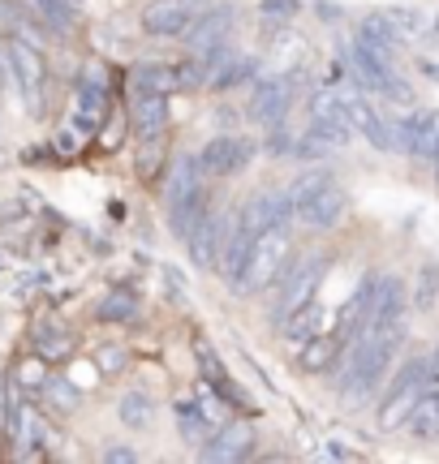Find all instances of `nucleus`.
<instances>
[{
  "mask_svg": "<svg viewBox=\"0 0 439 464\" xmlns=\"http://www.w3.org/2000/svg\"><path fill=\"white\" fill-rule=\"evenodd\" d=\"M134 133H130V112H125V103H112L108 108V116H103V125L95 130V138H91V147L103 150V155H117L125 142H130Z\"/></svg>",
  "mask_w": 439,
  "mask_h": 464,
  "instance_id": "obj_29",
  "label": "nucleus"
},
{
  "mask_svg": "<svg viewBox=\"0 0 439 464\" xmlns=\"http://www.w3.org/2000/svg\"><path fill=\"white\" fill-rule=\"evenodd\" d=\"M288 219H293V207H288L285 185L280 189H254L246 202H237V228L246 237H259V232L288 224Z\"/></svg>",
  "mask_w": 439,
  "mask_h": 464,
  "instance_id": "obj_13",
  "label": "nucleus"
},
{
  "mask_svg": "<svg viewBox=\"0 0 439 464\" xmlns=\"http://www.w3.org/2000/svg\"><path fill=\"white\" fill-rule=\"evenodd\" d=\"M112 103H117V91H112V69H108V61H86L83 73H78V86H73V112H69L61 138H56V142H61V150H69V155H83L78 138H83V142H91Z\"/></svg>",
  "mask_w": 439,
  "mask_h": 464,
  "instance_id": "obj_2",
  "label": "nucleus"
},
{
  "mask_svg": "<svg viewBox=\"0 0 439 464\" xmlns=\"http://www.w3.org/2000/svg\"><path fill=\"white\" fill-rule=\"evenodd\" d=\"M405 430H414V439H423V443L439 439V348L431 353L426 392H423V400L414 404V413H409V421H405Z\"/></svg>",
  "mask_w": 439,
  "mask_h": 464,
  "instance_id": "obj_20",
  "label": "nucleus"
},
{
  "mask_svg": "<svg viewBox=\"0 0 439 464\" xmlns=\"http://www.w3.org/2000/svg\"><path fill=\"white\" fill-rule=\"evenodd\" d=\"M125 86H147V91H160V95H186L181 65L177 61H151V56H142V61L125 69Z\"/></svg>",
  "mask_w": 439,
  "mask_h": 464,
  "instance_id": "obj_19",
  "label": "nucleus"
},
{
  "mask_svg": "<svg viewBox=\"0 0 439 464\" xmlns=\"http://www.w3.org/2000/svg\"><path fill=\"white\" fill-rule=\"evenodd\" d=\"M354 44L366 48L371 56H379V61H392V65H396V52H401L405 39H401V31H396V22H392L388 14H371L354 31Z\"/></svg>",
  "mask_w": 439,
  "mask_h": 464,
  "instance_id": "obj_21",
  "label": "nucleus"
},
{
  "mask_svg": "<svg viewBox=\"0 0 439 464\" xmlns=\"http://www.w3.org/2000/svg\"><path fill=\"white\" fill-rule=\"evenodd\" d=\"M100 460L103 464H138L142 460V451L130 448V443H108V448L100 451Z\"/></svg>",
  "mask_w": 439,
  "mask_h": 464,
  "instance_id": "obj_40",
  "label": "nucleus"
},
{
  "mask_svg": "<svg viewBox=\"0 0 439 464\" xmlns=\"http://www.w3.org/2000/svg\"><path fill=\"white\" fill-rule=\"evenodd\" d=\"M83 387L69 379V374H48L44 379V387H39V409L48 417H73V413H83Z\"/></svg>",
  "mask_w": 439,
  "mask_h": 464,
  "instance_id": "obj_23",
  "label": "nucleus"
},
{
  "mask_svg": "<svg viewBox=\"0 0 439 464\" xmlns=\"http://www.w3.org/2000/svg\"><path fill=\"white\" fill-rule=\"evenodd\" d=\"M246 249H250V237L241 228H233V237L224 241V249H220V266H216V276L224 284H229V293H233V284L237 276H241V263H246Z\"/></svg>",
  "mask_w": 439,
  "mask_h": 464,
  "instance_id": "obj_32",
  "label": "nucleus"
},
{
  "mask_svg": "<svg viewBox=\"0 0 439 464\" xmlns=\"http://www.w3.org/2000/svg\"><path fill=\"white\" fill-rule=\"evenodd\" d=\"M211 207H216V194H211V185L194 189V194H190V198H181V202H169V207H164L169 232L177 237V241H186L190 228H194V224H199V219H203Z\"/></svg>",
  "mask_w": 439,
  "mask_h": 464,
  "instance_id": "obj_24",
  "label": "nucleus"
},
{
  "mask_svg": "<svg viewBox=\"0 0 439 464\" xmlns=\"http://www.w3.org/2000/svg\"><path fill=\"white\" fill-rule=\"evenodd\" d=\"M298 100V78L293 73H276V78H254L250 100H246V116L254 125H280Z\"/></svg>",
  "mask_w": 439,
  "mask_h": 464,
  "instance_id": "obj_12",
  "label": "nucleus"
},
{
  "mask_svg": "<svg viewBox=\"0 0 439 464\" xmlns=\"http://www.w3.org/2000/svg\"><path fill=\"white\" fill-rule=\"evenodd\" d=\"M327 271H332V254L327 249H310V254H298L288 271L280 276L276 284V305H271V323H280L288 318L293 310H302L306 301L319 297L323 280H327Z\"/></svg>",
  "mask_w": 439,
  "mask_h": 464,
  "instance_id": "obj_4",
  "label": "nucleus"
},
{
  "mask_svg": "<svg viewBox=\"0 0 439 464\" xmlns=\"http://www.w3.org/2000/svg\"><path fill=\"white\" fill-rule=\"evenodd\" d=\"M194 5H211V0H194Z\"/></svg>",
  "mask_w": 439,
  "mask_h": 464,
  "instance_id": "obj_42",
  "label": "nucleus"
},
{
  "mask_svg": "<svg viewBox=\"0 0 439 464\" xmlns=\"http://www.w3.org/2000/svg\"><path fill=\"white\" fill-rule=\"evenodd\" d=\"M26 344H31L34 357H44L48 365H56V362H69V357L78 353V332L69 327L65 318L48 314V318H34V323H31Z\"/></svg>",
  "mask_w": 439,
  "mask_h": 464,
  "instance_id": "obj_16",
  "label": "nucleus"
},
{
  "mask_svg": "<svg viewBox=\"0 0 439 464\" xmlns=\"http://www.w3.org/2000/svg\"><path fill=\"white\" fill-rule=\"evenodd\" d=\"M5 61H9V78L22 91L26 112H44V100H48V56H44V48L22 39V34H5Z\"/></svg>",
  "mask_w": 439,
  "mask_h": 464,
  "instance_id": "obj_6",
  "label": "nucleus"
},
{
  "mask_svg": "<svg viewBox=\"0 0 439 464\" xmlns=\"http://www.w3.org/2000/svg\"><path fill=\"white\" fill-rule=\"evenodd\" d=\"M95 370H100L103 379H117V374H125V370H130V348L112 344V340H108V344H100V348H95Z\"/></svg>",
  "mask_w": 439,
  "mask_h": 464,
  "instance_id": "obj_38",
  "label": "nucleus"
},
{
  "mask_svg": "<svg viewBox=\"0 0 439 464\" xmlns=\"http://www.w3.org/2000/svg\"><path fill=\"white\" fill-rule=\"evenodd\" d=\"M327 181H332V177H327L323 168H302V172H298V177H293V181L285 185V194H288V207H293V216H298V211H302L306 202L315 198V194H319V189H323Z\"/></svg>",
  "mask_w": 439,
  "mask_h": 464,
  "instance_id": "obj_33",
  "label": "nucleus"
},
{
  "mask_svg": "<svg viewBox=\"0 0 439 464\" xmlns=\"http://www.w3.org/2000/svg\"><path fill=\"white\" fill-rule=\"evenodd\" d=\"M233 31H237V9L229 0H211V5H199L190 31L181 34V48H186L190 56H203V52H211V48L233 44Z\"/></svg>",
  "mask_w": 439,
  "mask_h": 464,
  "instance_id": "obj_9",
  "label": "nucleus"
},
{
  "mask_svg": "<svg viewBox=\"0 0 439 464\" xmlns=\"http://www.w3.org/2000/svg\"><path fill=\"white\" fill-rule=\"evenodd\" d=\"M401 344H405V323H384V327L366 323L345 344L337 362V392L345 400V409H362L366 400L379 396V387L388 382Z\"/></svg>",
  "mask_w": 439,
  "mask_h": 464,
  "instance_id": "obj_1",
  "label": "nucleus"
},
{
  "mask_svg": "<svg viewBox=\"0 0 439 464\" xmlns=\"http://www.w3.org/2000/svg\"><path fill=\"white\" fill-rule=\"evenodd\" d=\"M439 297V266L435 263H423L418 276H414V293H409V305L414 310H431Z\"/></svg>",
  "mask_w": 439,
  "mask_h": 464,
  "instance_id": "obj_36",
  "label": "nucleus"
},
{
  "mask_svg": "<svg viewBox=\"0 0 439 464\" xmlns=\"http://www.w3.org/2000/svg\"><path fill=\"white\" fill-rule=\"evenodd\" d=\"M9 379L17 382V387H22V392H26V396H39V387H44V379H48V362H44V357H26V362H17L14 370H9Z\"/></svg>",
  "mask_w": 439,
  "mask_h": 464,
  "instance_id": "obj_37",
  "label": "nucleus"
},
{
  "mask_svg": "<svg viewBox=\"0 0 439 464\" xmlns=\"http://www.w3.org/2000/svg\"><path fill=\"white\" fill-rule=\"evenodd\" d=\"M164 168H169V138H147V142H138L134 172L142 177V181H155Z\"/></svg>",
  "mask_w": 439,
  "mask_h": 464,
  "instance_id": "obj_34",
  "label": "nucleus"
},
{
  "mask_svg": "<svg viewBox=\"0 0 439 464\" xmlns=\"http://www.w3.org/2000/svg\"><path fill=\"white\" fill-rule=\"evenodd\" d=\"M254 456H259V426L250 417H229L199 448V460H211V464H241V460H254Z\"/></svg>",
  "mask_w": 439,
  "mask_h": 464,
  "instance_id": "obj_10",
  "label": "nucleus"
},
{
  "mask_svg": "<svg viewBox=\"0 0 439 464\" xmlns=\"http://www.w3.org/2000/svg\"><path fill=\"white\" fill-rule=\"evenodd\" d=\"M302 14V0H259V22H263V31H285L293 26V17Z\"/></svg>",
  "mask_w": 439,
  "mask_h": 464,
  "instance_id": "obj_35",
  "label": "nucleus"
},
{
  "mask_svg": "<svg viewBox=\"0 0 439 464\" xmlns=\"http://www.w3.org/2000/svg\"><path fill=\"white\" fill-rule=\"evenodd\" d=\"M203 185H207V172H203V164H199V155H194V150H172L169 168H164V207L190 198V194L203 189Z\"/></svg>",
  "mask_w": 439,
  "mask_h": 464,
  "instance_id": "obj_18",
  "label": "nucleus"
},
{
  "mask_svg": "<svg viewBox=\"0 0 439 464\" xmlns=\"http://www.w3.org/2000/svg\"><path fill=\"white\" fill-rule=\"evenodd\" d=\"M172 413H177V426H181V439H186L190 448H203L207 439H211V430H216V421L203 413V404L194 396H181L172 400Z\"/></svg>",
  "mask_w": 439,
  "mask_h": 464,
  "instance_id": "obj_27",
  "label": "nucleus"
},
{
  "mask_svg": "<svg viewBox=\"0 0 439 464\" xmlns=\"http://www.w3.org/2000/svg\"><path fill=\"white\" fill-rule=\"evenodd\" d=\"M194 14H199L194 0H151L138 14V31L151 34V39H177L181 44V34L190 31Z\"/></svg>",
  "mask_w": 439,
  "mask_h": 464,
  "instance_id": "obj_15",
  "label": "nucleus"
},
{
  "mask_svg": "<svg viewBox=\"0 0 439 464\" xmlns=\"http://www.w3.org/2000/svg\"><path fill=\"white\" fill-rule=\"evenodd\" d=\"M117 417L125 430H151L155 421H160V404H155L151 392H142V387H134V392H125V396L117 400Z\"/></svg>",
  "mask_w": 439,
  "mask_h": 464,
  "instance_id": "obj_26",
  "label": "nucleus"
},
{
  "mask_svg": "<svg viewBox=\"0 0 439 464\" xmlns=\"http://www.w3.org/2000/svg\"><path fill=\"white\" fill-rule=\"evenodd\" d=\"M125 112H130V133L138 142L147 138H169V125H172V103L169 95L160 91H147V86H125Z\"/></svg>",
  "mask_w": 439,
  "mask_h": 464,
  "instance_id": "obj_11",
  "label": "nucleus"
},
{
  "mask_svg": "<svg viewBox=\"0 0 439 464\" xmlns=\"http://www.w3.org/2000/svg\"><path fill=\"white\" fill-rule=\"evenodd\" d=\"M345 207H349V189H345L340 181H327L319 194L293 216V224H302V228H310V232H327V228H337L340 224Z\"/></svg>",
  "mask_w": 439,
  "mask_h": 464,
  "instance_id": "obj_17",
  "label": "nucleus"
},
{
  "mask_svg": "<svg viewBox=\"0 0 439 464\" xmlns=\"http://www.w3.org/2000/svg\"><path fill=\"white\" fill-rule=\"evenodd\" d=\"M306 116H310V121H323V125H340V130H354V125H349V112H345V100H340L337 86H319V91H310V100H306Z\"/></svg>",
  "mask_w": 439,
  "mask_h": 464,
  "instance_id": "obj_30",
  "label": "nucleus"
},
{
  "mask_svg": "<svg viewBox=\"0 0 439 464\" xmlns=\"http://www.w3.org/2000/svg\"><path fill=\"white\" fill-rule=\"evenodd\" d=\"M319 323H323V305H319V297H315V301H306L302 310H293L288 318H280L276 332L285 335L288 344H302V340H310V335L319 332Z\"/></svg>",
  "mask_w": 439,
  "mask_h": 464,
  "instance_id": "obj_31",
  "label": "nucleus"
},
{
  "mask_svg": "<svg viewBox=\"0 0 439 464\" xmlns=\"http://www.w3.org/2000/svg\"><path fill=\"white\" fill-rule=\"evenodd\" d=\"M327 456H332V460H362L354 448H340V443H332V448H327Z\"/></svg>",
  "mask_w": 439,
  "mask_h": 464,
  "instance_id": "obj_41",
  "label": "nucleus"
},
{
  "mask_svg": "<svg viewBox=\"0 0 439 464\" xmlns=\"http://www.w3.org/2000/svg\"><path fill=\"white\" fill-rule=\"evenodd\" d=\"M426 370H431V357L426 353H418V357H405L401 362V370L388 379V387H384V396H379V413H375V421H379V430H405L409 413H414V404L423 400L426 392Z\"/></svg>",
  "mask_w": 439,
  "mask_h": 464,
  "instance_id": "obj_5",
  "label": "nucleus"
},
{
  "mask_svg": "<svg viewBox=\"0 0 439 464\" xmlns=\"http://www.w3.org/2000/svg\"><path fill=\"white\" fill-rule=\"evenodd\" d=\"M233 228H237V207H211V211L190 228L186 241H181L190 254V263L199 266V271H211V276H216L220 249H224V241L233 237Z\"/></svg>",
  "mask_w": 439,
  "mask_h": 464,
  "instance_id": "obj_8",
  "label": "nucleus"
},
{
  "mask_svg": "<svg viewBox=\"0 0 439 464\" xmlns=\"http://www.w3.org/2000/svg\"><path fill=\"white\" fill-rule=\"evenodd\" d=\"M298 258V246H293V219L288 224H276V228L250 237V249H246V263H241V276H237L233 293L237 297H263L268 288L280 284V276L288 271V263Z\"/></svg>",
  "mask_w": 439,
  "mask_h": 464,
  "instance_id": "obj_3",
  "label": "nucleus"
},
{
  "mask_svg": "<svg viewBox=\"0 0 439 464\" xmlns=\"http://www.w3.org/2000/svg\"><path fill=\"white\" fill-rule=\"evenodd\" d=\"M194 155L203 164L207 181H233V177H241L259 160V142L250 133H211Z\"/></svg>",
  "mask_w": 439,
  "mask_h": 464,
  "instance_id": "obj_7",
  "label": "nucleus"
},
{
  "mask_svg": "<svg viewBox=\"0 0 439 464\" xmlns=\"http://www.w3.org/2000/svg\"><path fill=\"white\" fill-rule=\"evenodd\" d=\"M138 314H142V297H138L134 288H125V284L103 288V297L95 301V318L100 323H134Z\"/></svg>",
  "mask_w": 439,
  "mask_h": 464,
  "instance_id": "obj_25",
  "label": "nucleus"
},
{
  "mask_svg": "<svg viewBox=\"0 0 439 464\" xmlns=\"http://www.w3.org/2000/svg\"><path fill=\"white\" fill-rule=\"evenodd\" d=\"M340 353H345V340L337 332H315L310 340L298 344V370L302 374H332Z\"/></svg>",
  "mask_w": 439,
  "mask_h": 464,
  "instance_id": "obj_22",
  "label": "nucleus"
},
{
  "mask_svg": "<svg viewBox=\"0 0 439 464\" xmlns=\"http://www.w3.org/2000/svg\"><path fill=\"white\" fill-rule=\"evenodd\" d=\"M31 9L52 34H73L83 26V5H73V0H31Z\"/></svg>",
  "mask_w": 439,
  "mask_h": 464,
  "instance_id": "obj_28",
  "label": "nucleus"
},
{
  "mask_svg": "<svg viewBox=\"0 0 439 464\" xmlns=\"http://www.w3.org/2000/svg\"><path fill=\"white\" fill-rule=\"evenodd\" d=\"M263 150H268V155H276V160L293 155V130H288L285 121H280V125H268V130H263Z\"/></svg>",
  "mask_w": 439,
  "mask_h": 464,
  "instance_id": "obj_39",
  "label": "nucleus"
},
{
  "mask_svg": "<svg viewBox=\"0 0 439 464\" xmlns=\"http://www.w3.org/2000/svg\"><path fill=\"white\" fill-rule=\"evenodd\" d=\"M194 357H199V379H207V387L216 392L229 409H241V413H254V400L250 392L241 387V382L229 374V365L220 362V353L211 344H207L203 335H194Z\"/></svg>",
  "mask_w": 439,
  "mask_h": 464,
  "instance_id": "obj_14",
  "label": "nucleus"
}]
</instances>
